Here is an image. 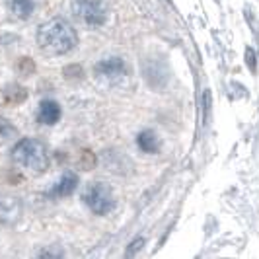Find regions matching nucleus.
Wrapping results in <instances>:
<instances>
[{"mask_svg": "<svg viewBox=\"0 0 259 259\" xmlns=\"http://www.w3.org/2000/svg\"><path fill=\"white\" fill-rule=\"evenodd\" d=\"M76 43L78 35L74 27L61 18H53L37 29V45L49 55H65L72 51Z\"/></svg>", "mask_w": 259, "mask_h": 259, "instance_id": "1", "label": "nucleus"}, {"mask_svg": "<svg viewBox=\"0 0 259 259\" xmlns=\"http://www.w3.org/2000/svg\"><path fill=\"white\" fill-rule=\"evenodd\" d=\"M14 164L29 169L33 174H43L49 168V152L47 146L37 139H20L10 152Z\"/></svg>", "mask_w": 259, "mask_h": 259, "instance_id": "2", "label": "nucleus"}, {"mask_svg": "<svg viewBox=\"0 0 259 259\" xmlns=\"http://www.w3.org/2000/svg\"><path fill=\"white\" fill-rule=\"evenodd\" d=\"M82 201L86 203V207L90 208L94 214L98 217H104L109 214L113 208H115V197L113 191L107 183L102 182H94L86 187V191L82 193Z\"/></svg>", "mask_w": 259, "mask_h": 259, "instance_id": "3", "label": "nucleus"}, {"mask_svg": "<svg viewBox=\"0 0 259 259\" xmlns=\"http://www.w3.org/2000/svg\"><path fill=\"white\" fill-rule=\"evenodd\" d=\"M70 10L74 18L90 27H100L107 20V4L104 0H72Z\"/></svg>", "mask_w": 259, "mask_h": 259, "instance_id": "4", "label": "nucleus"}, {"mask_svg": "<svg viewBox=\"0 0 259 259\" xmlns=\"http://www.w3.org/2000/svg\"><path fill=\"white\" fill-rule=\"evenodd\" d=\"M22 217V201L14 195L0 193V224L12 226Z\"/></svg>", "mask_w": 259, "mask_h": 259, "instance_id": "5", "label": "nucleus"}, {"mask_svg": "<svg viewBox=\"0 0 259 259\" xmlns=\"http://www.w3.org/2000/svg\"><path fill=\"white\" fill-rule=\"evenodd\" d=\"M96 74L105 78H119L127 74V65L121 57H109L96 65Z\"/></svg>", "mask_w": 259, "mask_h": 259, "instance_id": "6", "label": "nucleus"}, {"mask_svg": "<svg viewBox=\"0 0 259 259\" xmlns=\"http://www.w3.org/2000/svg\"><path fill=\"white\" fill-rule=\"evenodd\" d=\"M76 187H78V176H74V174H65L59 180V183L53 185V189L47 193V197H51V199L68 197V195H72L76 191Z\"/></svg>", "mask_w": 259, "mask_h": 259, "instance_id": "7", "label": "nucleus"}, {"mask_svg": "<svg viewBox=\"0 0 259 259\" xmlns=\"http://www.w3.org/2000/svg\"><path fill=\"white\" fill-rule=\"evenodd\" d=\"M61 119V105L53 100H43L37 107V121L43 125H55Z\"/></svg>", "mask_w": 259, "mask_h": 259, "instance_id": "8", "label": "nucleus"}, {"mask_svg": "<svg viewBox=\"0 0 259 259\" xmlns=\"http://www.w3.org/2000/svg\"><path fill=\"white\" fill-rule=\"evenodd\" d=\"M137 146L146 154H156L160 150V141H158L154 131H143L137 137Z\"/></svg>", "mask_w": 259, "mask_h": 259, "instance_id": "9", "label": "nucleus"}, {"mask_svg": "<svg viewBox=\"0 0 259 259\" xmlns=\"http://www.w3.org/2000/svg\"><path fill=\"white\" fill-rule=\"evenodd\" d=\"M2 98H4V102L10 105H20L22 102H26L27 100V92L24 86H20V84H10V86H6L4 92H2Z\"/></svg>", "mask_w": 259, "mask_h": 259, "instance_id": "10", "label": "nucleus"}, {"mask_svg": "<svg viewBox=\"0 0 259 259\" xmlns=\"http://www.w3.org/2000/svg\"><path fill=\"white\" fill-rule=\"evenodd\" d=\"M35 10L33 0H10V12L18 18V20H27Z\"/></svg>", "mask_w": 259, "mask_h": 259, "instance_id": "11", "label": "nucleus"}, {"mask_svg": "<svg viewBox=\"0 0 259 259\" xmlns=\"http://www.w3.org/2000/svg\"><path fill=\"white\" fill-rule=\"evenodd\" d=\"M14 137H18V129L12 125V121L0 115V141H8Z\"/></svg>", "mask_w": 259, "mask_h": 259, "instance_id": "12", "label": "nucleus"}, {"mask_svg": "<svg viewBox=\"0 0 259 259\" xmlns=\"http://www.w3.org/2000/svg\"><path fill=\"white\" fill-rule=\"evenodd\" d=\"M82 74H84V70L80 68L78 65H74V66H66L65 68V78L66 80H78V78H82Z\"/></svg>", "mask_w": 259, "mask_h": 259, "instance_id": "13", "label": "nucleus"}, {"mask_svg": "<svg viewBox=\"0 0 259 259\" xmlns=\"http://www.w3.org/2000/svg\"><path fill=\"white\" fill-rule=\"evenodd\" d=\"M144 244L143 238H139V240H135V242H131V247L127 249V255H133V251H137V249H141V246Z\"/></svg>", "mask_w": 259, "mask_h": 259, "instance_id": "14", "label": "nucleus"}, {"mask_svg": "<svg viewBox=\"0 0 259 259\" xmlns=\"http://www.w3.org/2000/svg\"><path fill=\"white\" fill-rule=\"evenodd\" d=\"M247 65L251 66V70H255V55L251 49H247Z\"/></svg>", "mask_w": 259, "mask_h": 259, "instance_id": "15", "label": "nucleus"}]
</instances>
